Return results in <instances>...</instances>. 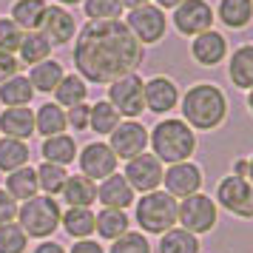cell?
<instances>
[{
	"label": "cell",
	"mask_w": 253,
	"mask_h": 253,
	"mask_svg": "<svg viewBox=\"0 0 253 253\" xmlns=\"http://www.w3.org/2000/svg\"><path fill=\"white\" fill-rule=\"evenodd\" d=\"M139 46L123 20H88L74 40V69L85 83L111 85L142 66Z\"/></svg>",
	"instance_id": "obj_1"
},
{
	"label": "cell",
	"mask_w": 253,
	"mask_h": 253,
	"mask_svg": "<svg viewBox=\"0 0 253 253\" xmlns=\"http://www.w3.org/2000/svg\"><path fill=\"white\" fill-rule=\"evenodd\" d=\"M228 117V97L213 83H196L182 97V120L194 131H213Z\"/></svg>",
	"instance_id": "obj_2"
},
{
	"label": "cell",
	"mask_w": 253,
	"mask_h": 253,
	"mask_svg": "<svg viewBox=\"0 0 253 253\" xmlns=\"http://www.w3.org/2000/svg\"><path fill=\"white\" fill-rule=\"evenodd\" d=\"M148 145L160 162H188L196 151V134L185 120L165 117L148 131Z\"/></svg>",
	"instance_id": "obj_3"
},
{
	"label": "cell",
	"mask_w": 253,
	"mask_h": 253,
	"mask_svg": "<svg viewBox=\"0 0 253 253\" xmlns=\"http://www.w3.org/2000/svg\"><path fill=\"white\" fill-rule=\"evenodd\" d=\"M60 219H63L60 202L54 196H46V194L32 196L29 202H23L17 208V225L32 239H48L60 228Z\"/></svg>",
	"instance_id": "obj_4"
},
{
	"label": "cell",
	"mask_w": 253,
	"mask_h": 253,
	"mask_svg": "<svg viewBox=\"0 0 253 253\" xmlns=\"http://www.w3.org/2000/svg\"><path fill=\"white\" fill-rule=\"evenodd\" d=\"M176 208L179 202L165 191H151L142 194V199L137 202V222L145 233H165L176 225Z\"/></svg>",
	"instance_id": "obj_5"
},
{
	"label": "cell",
	"mask_w": 253,
	"mask_h": 253,
	"mask_svg": "<svg viewBox=\"0 0 253 253\" xmlns=\"http://www.w3.org/2000/svg\"><path fill=\"white\" fill-rule=\"evenodd\" d=\"M216 219H219V205L205 194H194V196H185L179 199V208H176V222L182 225V230L188 233H208V230L216 228Z\"/></svg>",
	"instance_id": "obj_6"
},
{
	"label": "cell",
	"mask_w": 253,
	"mask_h": 253,
	"mask_svg": "<svg viewBox=\"0 0 253 253\" xmlns=\"http://www.w3.org/2000/svg\"><path fill=\"white\" fill-rule=\"evenodd\" d=\"M128 26V32L134 35L139 46H154V43H160L165 32H168V17L162 12L160 6H154V3H145V6H139V9H131L128 17L123 20Z\"/></svg>",
	"instance_id": "obj_7"
},
{
	"label": "cell",
	"mask_w": 253,
	"mask_h": 253,
	"mask_svg": "<svg viewBox=\"0 0 253 253\" xmlns=\"http://www.w3.org/2000/svg\"><path fill=\"white\" fill-rule=\"evenodd\" d=\"M108 103L114 105V111L126 120H137L145 111V83L137 71L126 74L108 85Z\"/></svg>",
	"instance_id": "obj_8"
},
{
	"label": "cell",
	"mask_w": 253,
	"mask_h": 253,
	"mask_svg": "<svg viewBox=\"0 0 253 253\" xmlns=\"http://www.w3.org/2000/svg\"><path fill=\"white\" fill-rule=\"evenodd\" d=\"M216 205H222L225 211H230L239 219H253V185L245 176H225L216 185Z\"/></svg>",
	"instance_id": "obj_9"
},
{
	"label": "cell",
	"mask_w": 253,
	"mask_h": 253,
	"mask_svg": "<svg viewBox=\"0 0 253 253\" xmlns=\"http://www.w3.org/2000/svg\"><path fill=\"white\" fill-rule=\"evenodd\" d=\"M213 20H216V14H213L208 0H182L173 9V26L185 37H196L202 32H211Z\"/></svg>",
	"instance_id": "obj_10"
},
{
	"label": "cell",
	"mask_w": 253,
	"mask_h": 253,
	"mask_svg": "<svg viewBox=\"0 0 253 253\" xmlns=\"http://www.w3.org/2000/svg\"><path fill=\"white\" fill-rule=\"evenodd\" d=\"M108 137V148L114 151L117 160H134L148 148V128L137 120H123Z\"/></svg>",
	"instance_id": "obj_11"
},
{
	"label": "cell",
	"mask_w": 253,
	"mask_h": 253,
	"mask_svg": "<svg viewBox=\"0 0 253 253\" xmlns=\"http://www.w3.org/2000/svg\"><path fill=\"white\" fill-rule=\"evenodd\" d=\"M162 173H165V168H162V162L154 157V154H139V157H134V160L126 162V182L134 188V194H151V191H160L162 188Z\"/></svg>",
	"instance_id": "obj_12"
},
{
	"label": "cell",
	"mask_w": 253,
	"mask_h": 253,
	"mask_svg": "<svg viewBox=\"0 0 253 253\" xmlns=\"http://www.w3.org/2000/svg\"><path fill=\"white\" fill-rule=\"evenodd\" d=\"M77 162H80V173L91 182H103L105 176L117 173V157L114 151L108 148V142H88L85 148L77 154Z\"/></svg>",
	"instance_id": "obj_13"
},
{
	"label": "cell",
	"mask_w": 253,
	"mask_h": 253,
	"mask_svg": "<svg viewBox=\"0 0 253 253\" xmlns=\"http://www.w3.org/2000/svg\"><path fill=\"white\" fill-rule=\"evenodd\" d=\"M162 185H165V194H171L179 202L185 196L199 194V188H202V171L191 160L173 162V165H168V171L162 173Z\"/></svg>",
	"instance_id": "obj_14"
},
{
	"label": "cell",
	"mask_w": 253,
	"mask_h": 253,
	"mask_svg": "<svg viewBox=\"0 0 253 253\" xmlns=\"http://www.w3.org/2000/svg\"><path fill=\"white\" fill-rule=\"evenodd\" d=\"M74 32H77V23H74L69 9L48 6L46 17H43V26H40V35L46 37L51 46H66V43L74 40Z\"/></svg>",
	"instance_id": "obj_15"
},
{
	"label": "cell",
	"mask_w": 253,
	"mask_h": 253,
	"mask_svg": "<svg viewBox=\"0 0 253 253\" xmlns=\"http://www.w3.org/2000/svg\"><path fill=\"white\" fill-rule=\"evenodd\" d=\"M191 57L199 63V66H208V69H213L219 66L222 60L228 57V40L222 32H202V35H196L191 40Z\"/></svg>",
	"instance_id": "obj_16"
},
{
	"label": "cell",
	"mask_w": 253,
	"mask_h": 253,
	"mask_svg": "<svg viewBox=\"0 0 253 253\" xmlns=\"http://www.w3.org/2000/svg\"><path fill=\"white\" fill-rule=\"evenodd\" d=\"M176 103H179V88H176V83L171 77L157 74V77H151L145 83V108L148 111H154V114H168V111L176 108Z\"/></svg>",
	"instance_id": "obj_17"
},
{
	"label": "cell",
	"mask_w": 253,
	"mask_h": 253,
	"mask_svg": "<svg viewBox=\"0 0 253 253\" xmlns=\"http://www.w3.org/2000/svg\"><path fill=\"white\" fill-rule=\"evenodd\" d=\"M97 199L103 202V208H117L126 211L128 205H134V188L126 182L123 173H111L103 182L97 185Z\"/></svg>",
	"instance_id": "obj_18"
},
{
	"label": "cell",
	"mask_w": 253,
	"mask_h": 253,
	"mask_svg": "<svg viewBox=\"0 0 253 253\" xmlns=\"http://www.w3.org/2000/svg\"><path fill=\"white\" fill-rule=\"evenodd\" d=\"M0 131H3V137L29 142L32 134H35V111L29 105H23V108H3V114H0Z\"/></svg>",
	"instance_id": "obj_19"
},
{
	"label": "cell",
	"mask_w": 253,
	"mask_h": 253,
	"mask_svg": "<svg viewBox=\"0 0 253 253\" xmlns=\"http://www.w3.org/2000/svg\"><path fill=\"white\" fill-rule=\"evenodd\" d=\"M6 194L12 196L14 202H29L32 196L40 194V185H37V171L32 165H23L17 171L6 173Z\"/></svg>",
	"instance_id": "obj_20"
},
{
	"label": "cell",
	"mask_w": 253,
	"mask_h": 253,
	"mask_svg": "<svg viewBox=\"0 0 253 253\" xmlns=\"http://www.w3.org/2000/svg\"><path fill=\"white\" fill-rule=\"evenodd\" d=\"M228 77H230V83H233L236 88H242V91H251L253 88V43L239 46L233 54H230Z\"/></svg>",
	"instance_id": "obj_21"
},
{
	"label": "cell",
	"mask_w": 253,
	"mask_h": 253,
	"mask_svg": "<svg viewBox=\"0 0 253 253\" xmlns=\"http://www.w3.org/2000/svg\"><path fill=\"white\" fill-rule=\"evenodd\" d=\"M66 108H60L57 103H43L35 111V131L40 137H57V134H66Z\"/></svg>",
	"instance_id": "obj_22"
},
{
	"label": "cell",
	"mask_w": 253,
	"mask_h": 253,
	"mask_svg": "<svg viewBox=\"0 0 253 253\" xmlns=\"http://www.w3.org/2000/svg\"><path fill=\"white\" fill-rule=\"evenodd\" d=\"M66 77V71H63V63H57V60H43V63H37V66H32V71H29V83H32V88H35V94H54V88L60 85V80Z\"/></svg>",
	"instance_id": "obj_23"
},
{
	"label": "cell",
	"mask_w": 253,
	"mask_h": 253,
	"mask_svg": "<svg viewBox=\"0 0 253 253\" xmlns=\"http://www.w3.org/2000/svg\"><path fill=\"white\" fill-rule=\"evenodd\" d=\"M46 9H48L46 0H14L9 17H12L23 32H40L43 17H46Z\"/></svg>",
	"instance_id": "obj_24"
},
{
	"label": "cell",
	"mask_w": 253,
	"mask_h": 253,
	"mask_svg": "<svg viewBox=\"0 0 253 253\" xmlns=\"http://www.w3.org/2000/svg\"><path fill=\"white\" fill-rule=\"evenodd\" d=\"M213 14L233 32L248 29L253 20V0H219V9Z\"/></svg>",
	"instance_id": "obj_25"
},
{
	"label": "cell",
	"mask_w": 253,
	"mask_h": 253,
	"mask_svg": "<svg viewBox=\"0 0 253 253\" xmlns=\"http://www.w3.org/2000/svg\"><path fill=\"white\" fill-rule=\"evenodd\" d=\"M128 228H131V219H128L126 211L103 208L100 213H94V233H100V236H103V239H108V242L120 239Z\"/></svg>",
	"instance_id": "obj_26"
},
{
	"label": "cell",
	"mask_w": 253,
	"mask_h": 253,
	"mask_svg": "<svg viewBox=\"0 0 253 253\" xmlns=\"http://www.w3.org/2000/svg\"><path fill=\"white\" fill-rule=\"evenodd\" d=\"M63 199L69 208H91L97 199V182L85 179L83 173H74L63 185Z\"/></svg>",
	"instance_id": "obj_27"
},
{
	"label": "cell",
	"mask_w": 253,
	"mask_h": 253,
	"mask_svg": "<svg viewBox=\"0 0 253 253\" xmlns=\"http://www.w3.org/2000/svg\"><path fill=\"white\" fill-rule=\"evenodd\" d=\"M40 154H43V160L46 162H54V165H71V162L77 160V142L74 137L69 134H57V137H46L43 139V145H40Z\"/></svg>",
	"instance_id": "obj_28"
},
{
	"label": "cell",
	"mask_w": 253,
	"mask_h": 253,
	"mask_svg": "<svg viewBox=\"0 0 253 253\" xmlns=\"http://www.w3.org/2000/svg\"><path fill=\"white\" fill-rule=\"evenodd\" d=\"M60 228L69 233L71 239H91L94 233V211L91 208H66Z\"/></svg>",
	"instance_id": "obj_29"
},
{
	"label": "cell",
	"mask_w": 253,
	"mask_h": 253,
	"mask_svg": "<svg viewBox=\"0 0 253 253\" xmlns=\"http://www.w3.org/2000/svg\"><path fill=\"white\" fill-rule=\"evenodd\" d=\"M29 157H32V148L23 139H12V137H0V171L12 173L17 168L29 165Z\"/></svg>",
	"instance_id": "obj_30"
},
{
	"label": "cell",
	"mask_w": 253,
	"mask_h": 253,
	"mask_svg": "<svg viewBox=\"0 0 253 253\" xmlns=\"http://www.w3.org/2000/svg\"><path fill=\"white\" fill-rule=\"evenodd\" d=\"M85 97H88V83L80 74H66L54 88V103L60 108H74V105L85 103Z\"/></svg>",
	"instance_id": "obj_31"
},
{
	"label": "cell",
	"mask_w": 253,
	"mask_h": 253,
	"mask_svg": "<svg viewBox=\"0 0 253 253\" xmlns=\"http://www.w3.org/2000/svg\"><path fill=\"white\" fill-rule=\"evenodd\" d=\"M32 100H35V88L23 74H17L0 85V103L6 108H23V105H32Z\"/></svg>",
	"instance_id": "obj_32"
},
{
	"label": "cell",
	"mask_w": 253,
	"mask_h": 253,
	"mask_svg": "<svg viewBox=\"0 0 253 253\" xmlns=\"http://www.w3.org/2000/svg\"><path fill=\"white\" fill-rule=\"evenodd\" d=\"M17 54H20V66H37V63H43V60L51 57V43H48L46 37L40 35V32H26L23 35V43L17 48Z\"/></svg>",
	"instance_id": "obj_33"
},
{
	"label": "cell",
	"mask_w": 253,
	"mask_h": 253,
	"mask_svg": "<svg viewBox=\"0 0 253 253\" xmlns=\"http://www.w3.org/2000/svg\"><path fill=\"white\" fill-rule=\"evenodd\" d=\"M123 123V117L114 111V105L108 103V100H97L91 105V114H88V128H91L94 134H100V137H108L117 126Z\"/></svg>",
	"instance_id": "obj_34"
},
{
	"label": "cell",
	"mask_w": 253,
	"mask_h": 253,
	"mask_svg": "<svg viewBox=\"0 0 253 253\" xmlns=\"http://www.w3.org/2000/svg\"><path fill=\"white\" fill-rule=\"evenodd\" d=\"M199 251H202L199 239L182 228L165 230L160 239V253H199Z\"/></svg>",
	"instance_id": "obj_35"
},
{
	"label": "cell",
	"mask_w": 253,
	"mask_h": 253,
	"mask_svg": "<svg viewBox=\"0 0 253 253\" xmlns=\"http://www.w3.org/2000/svg\"><path fill=\"white\" fill-rule=\"evenodd\" d=\"M37 171V185H40V191L46 196H57L63 194V185H66V179H69V173H66V168L63 165H54V162H43L40 168H35Z\"/></svg>",
	"instance_id": "obj_36"
},
{
	"label": "cell",
	"mask_w": 253,
	"mask_h": 253,
	"mask_svg": "<svg viewBox=\"0 0 253 253\" xmlns=\"http://www.w3.org/2000/svg\"><path fill=\"white\" fill-rule=\"evenodd\" d=\"M29 248V236L17 222L0 225V253H26Z\"/></svg>",
	"instance_id": "obj_37"
},
{
	"label": "cell",
	"mask_w": 253,
	"mask_h": 253,
	"mask_svg": "<svg viewBox=\"0 0 253 253\" xmlns=\"http://www.w3.org/2000/svg\"><path fill=\"white\" fill-rule=\"evenodd\" d=\"M83 9L88 20H120L123 3L120 0H83Z\"/></svg>",
	"instance_id": "obj_38"
},
{
	"label": "cell",
	"mask_w": 253,
	"mask_h": 253,
	"mask_svg": "<svg viewBox=\"0 0 253 253\" xmlns=\"http://www.w3.org/2000/svg\"><path fill=\"white\" fill-rule=\"evenodd\" d=\"M108 253H151V245L139 230H126L120 239L111 242Z\"/></svg>",
	"instance_id": "obj_39"
},
{
	"label": "cell",
	"mask_w": 253,
	"mask_h": 253,
	"mask_svg": "<svg viewBox=\"0 0 253 253\" xmlns=\"http://www.w3.org/2000/svg\"><path fill=\"white\" fill-rule=\"evenodd\" d=\"M23 29L14 23L12 17H0V51L6 54H17V48L23 43Z\"/></svg>",
	"instance_id": "obj_40"
},
{
	"label": "cell",
	"mask_w": 253,
	"mask_h": 253,
	"mask_svg": "<svg viewBox=\"0 0 253 253\" xmlns=\"http://www.w3.org/2000/svg\"><path fill=\"white\" fill-rule=\"evenodd\" d=\"M88 114H91V105L80 103V105H74V108L66 111V123H69L74 131H85V128H88Z\"/></svg>",
	"instance_id": "obj_41"
},
{
	"label": "cell",
	"mask_w": 253,
	"mask_h": 253,
	"mask_svg": "<svg viewBox=\"0 0 253 253\" xmlns=\"http://www.w3.org/2000/svg\"><path fill=\"white\" fill-rule=\"evenodd\" d=\"M20 74V60L17 54H6V51H0V85L6 80H12Z\"/></svg>",
	"instance_id": "obj_42"
},
{
	"label": "cell",
	"mask_w": 253,
	"mask_h": 253,
	"mask_svg": "<svg viewBox=\"0 0 253 253\" xmlns=\"http://www.w3.org/2000/svg\"><path fill=\"white\" fill-rule=\"evenodd\" d=\"M17 202H14L12 196L6 194L3 188H0V225H9V222H17Z\"/></svg>",
	"instance_id": "obj_43"
},
{
	"label": "cell",
	"mask_w": 253,
	"mask_h": 253,
	"mask_svg": "<svg viewBox=\"0 0 253 253\" xmlns=\"http://www.w3.org/2000/svg\"><path fill=\"white\" fill-rule=\"evenodd\" d=\"M69 253H105V248L100 245V242H94V239H77Z\"/></svg>",
	"instance_id": "obj_44"
},
{
	"label": "cell",
	"mask_w": 253,
	"mask_h": 253,
	"mask_svg": "<svg viewBox=\"0 0 253 253\" xmlns=\"http://www.w3.org/2000/svg\"><path fill=\"white\" fill-rule=\"evenodd\" d=\"M32 253H66V248L63 245H57V242H48V239H43L40 245H37Z\"/></svg>",
	"instance_id": "obj_45"
},
{
	"label": "cell",
	"mask_w": 253,
	"mask_h": 253,
	"mask_svg": "<svg viewBox=\"0 0 253 253\" xmlns=\"http://www.w3.org/2000/svg\"><path fill=\"white\" fill-rule=\"evenodd\" d=\"M179 3H182V0H154V6H160L162 12H165V9H176Z\"/></svg>",
	"instance_id": "obj_46"
},
{
	"label": "cell",
	"mask_w": 253,
	"mask_h": 253,
	"mask_svg": "<svg viewBox=\"0 0 253 253\" xmlns=\"http://www.w3.org/2000/svg\"><path fill=\"white\" fill-rule=\"evenodd\" d=\"M120 3H123V9H128V12H131V9H139V6L151 3V0H120Z\"/></svg>",
	"instance_id": "obj_47"
},
{
	"label": "cell",
	"mask_w": 253,
	"mask_h": 253,
	"mask_svg": "<svg viewBox=\"0 0 253 253\" xmlns=\"http://www.w3.org/2000/svg\"><path fill=\"white\" fill-rule=\"evenodd\" d=\"M245 179H248V182L253 185V157L248 160V171H245Z\"/></svg>",
	"instance_id": "obj_48"
},
{
	"label": "cell",
	"mask_w": 253,
	"mask_h": 253,
	"mask_svg": "<svg viewBox=\"0 0 253 253\" xmlns=\"http://www.w3.org/2000/svg\"><path fill=\"white\" fill-rule=\"evenodd\" d=\"M57 3L66 9V6H77V3H83V0H57Z\"/></svg>",
	"instance_id": "obj_49"
},
{
	"label": "cell",
	"mask_w": 253,
	"mask_h": 253,
	"mask_svg": "<svg viewBox=\"0 0 253 253\" xmlns=\"http://www.w3.org/2000/svg\"><path fill=\"white\" fill-rule=\"evenodd\" d=\"M248 108H251V114H253V88L248 91Z\"/></svg>",
	"instance_id": "obj_50"
}]
</instances>
